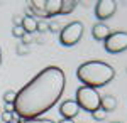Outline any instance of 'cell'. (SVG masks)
I'll list each match as a JSON object with an SVG mask.
<instances>
[{
  "label": "cell",
  "instance_id": "1",
  "mask_svg": "<svg viewBox=\"0 0 127 123\" xmlns=\"http://www.w3.org/2000/svg\"><path fill=\"white\" fill-rule=\"evenodd\" d=\"M66 78L58 66H48L15 93L12 111L20 120H34L49 111L64 91Z\"/></svg>",
  "mask_w": 127,
  "mask_h": 123
},
{
  "label": "cell",
  "instance_id": "2",
  "mask_svg": "<svg viewBox=\"0 0 127 123\" xmlns=\"http://www.w3.org/2000/svg\"><path fill=\"white\" fill-rule=\"evenodd\" d=\"M76 78L83 83V86L98 89L107 86L115 78V69L103 61H87L78 66Z\"/></svg>",
  "mask_w": 127,
  "mask_h": 123
},
{
  "label": "cell",
  "instance_id": "3",
  "mask_svg": "<svg viewBox=\"0 0 127 123\" xmlns=\"http://www.w3.org/2000/svg\"><path fill=\"white\" fill-rule=\"evenodd\" d=\"M100 98L102 96L98 95V89L88 88V86H80L78 89H76L75 101H76L80 110H85L88 113H93V111L100 110Z\"/></svg>",
  "mask_w": 127,
  "mask_h": 123
},
{
  "label": "cell",
  "instance_id": "4",
  "mask_svg": "<svg viewBox=\"0 0 127 123\" xmlns=\"http://www.w3.org/2000/svg\"><path fill=\"white\" fill-rule=\"evenodd\" d=\"M81 37H83V24L80 20L64 25V27L61 29V32H59V42L64 47L76 46L80 41H81Z\"/></svg>",
  "mask_w": 127,
  "mask_h": 123
},
{
  "label": "cell",
  "instance_id": "5",
  "mask_svg": "<svg viewBox=\"0 0 127 123\" xmlns=\"http://www.w3.org/2000/svg\"><path fill=\"white\" fill-rule=\"evenodd\" d=\"M103 47L108 54H119L127 51V32L126 30H115L103 41Z\"/></svg>",
  "mask_w": 127,
  "mask_h": 123
},
{
  "label": "cell",
  "instance_id": "6",
  "mask_svg": "<svg viewBox=\"0 0 127 123\" xmlns=\"http://www.w3.org/2000/svg\"><path fill=\"white\" fill-rule=\"evenodd\" d=\"M117 10V2L114 0H98L95 3V15L98 20H107L110 19Z\"/></svg>",
  "mask_w": 127,
  "mask_h": 123
},
{
  "label": "cell",
  "instance_id": "7",
  "mask_svg": "<svg viewBox=\"0 0 127 123\" xmlns=\"http://www.w3.org/2000/svg\"><path fill=\"white\" fill-rule=\"evenodd\" d=\"M59 113H61L63 118H66V120H73L80 113V108H78V104H76L75 100H66V101H63L61 106H59Z\"/></svg>",
  "mask_w": 127,
  "mask_h": 123
},
{
  "label": "cell",
  "instance_id": "8",
  "mask_svg": "<svg viewBox=\"0 0 127 123\" xmlns=\"http://www.w3.org/2000/svg\"><path fill=\"white\" fill-rule=\"evenodd\" d=\"M110 34H112V30L108 29V25L102 24V22H97V24L92 27V36H93L95 41H105Z\"/></svg>",
  "mask_w": 127,
  "mask_h": 123
},
{
  "label": "cell",
  "instance_id": "9",
  "mask_svg": "<svg viewBox=\"0 0 127 123\" xmlns=\"http://www.w3.org/2000/svg\"><path fill=\"white\" fill-rule=\"evenodd\" d=\"M59 9H61V0H46V3H44V14H46V17L59 15Z\"/></svg>",
  "mask_w": 127,
  "mask_h": 123
},
{
  "label": "cell",
  "instance_id": "10",
  "mask_svg": "<svg viewBox=\"0 0 127 123\" xmlns=\"http://www.w3.org/2000/svg\"><path fill=\"white\" fill-rule=\"evenodd\" d=\"M115 108H117V100H115V96L107 95V96H102V98H100V110H102L103 113L112 111V110H115Z\"/></svg>",
  "mask_w": 127,
  "mask_h": 123
},
{
  "label": "cell",
  "instance_id": "11",
  "mask_svg": "<svg viewBox=\"0 0 127 123\" xmlns=\"http://www.w3.org/2000/svg\"><path fill=\"white\" fill-rule=\"evenodd\" d=\"M20 27L24 29V32L26 34H32V32H36L37 30V20H36V17H24V19L20 20Z\"/></svg>",
  "mask_w": 127,
  "mask_h": 123
},
{
  "label": "cell",
  "instance_id": "12",
  "mask_svg": "<svg viewBox=\"0 0 127 123\" xmlns=\"http://www.w3.org/2000/svg\"><path fill=\"white\" fill-rule=\"evenodd\" d=\"M76 7V2L75 0H61V9H59V15H66L71 14Z\"/></svg>",
  "mask_w": 127,
  "mask_h": 123
},
{
  "label": "cell",
  "instance_id": "13",
  "mask_svg": "<svg viewBox=\"0 0 127 123\" xmlns=\"http://www.w3.org/2000/svg\"><path fill=\"white\" fill-rule=\"evenodd\" d=\"M0 116H2V123H12L15 120H19L12 110H3V113H0Z\"/></svg>",
  "mask_w": 127,
  "mask_h": 123
},
{
  "label": "cell",
  "instance_id": "14",
  "mask_svg": "<svg viewBox=\"0 0 127 123\" xmlns=\"http://www.w3.org/2000/svg\"><path fill=\"white\" fill-rule=\"evenodd\" d=\"M14 100H15V91L9 89V91H5V93H3V101L9 104V106L14 103Z\"/></svg>",
  "mask_w": 127,
  "mask_h": 123
},
{
  "label": "cell",
  "instance_id": "15",
  "mask_svg": "<svg viewBox=\"0 0 127 123\" xmlns=\"http://www.w3.org/2000/svg\"><path fill=\"white\" fill-rule=\"evenodd\" d=\"M17 123H54L48 118H34V120H17Z\"/></svg>",
  "mask_w": 127,
  "mask_h": 123
},
{
  "label": "cell",
  "instance_id": "16",
  "mask_svg": "<svg viewBox=\"0 0 127 123\" xmlns=\"http://www.w3.org/2000/svg\"><path fill=\"white\" fill-rule=\"evenodd\" d=\"M12 36H14V37L22 39L24 36H26V32H24V29L20 27V25H14V29H12Z\"/></svg>",
  "mask_w": 127,
  "mask_h": 123
},
{
  "label": "cell",
  "instance_id": "17",
  "mask_svg": "<svg viewBox=\"0 0 127 123\" xmlns=\"http://www.w3.org/2000/svg\"><path fill=\"white\" fill-rule=\"evenodd\" d=\"M92 116H93V120H98V122H102V120H105L107 113H103L102 110H97V111H93V113H92Z\"/></svg>",
  "mask_w": 127,
  "mask_h": 123
},
{
  "label": "cell",
  "instance_id": "18",
  "mask_svg": "<svg viewBox=\"0 0 127 123\" xmlns=\"http://www.w3.org/2000/svg\"><path fill=\"white\" fill-rule=\"evenodd\" d=\"M48 30H49V24H46L44 20L37 22V30L36 32H48Z\"/></svg>",
  "mask_w": 127,
  "mask_h": 123
},
{
  "label": "cell",
  "instance_id": "19",
  "mask_svg": "<svg viewBox=\"0 0 127 123\" xmlns=\"http://www.w3.org/2000/svg\"><path fill=\"white\" fill-rule=\"evenodd\" d=\"M29 44H31V36L26 34V36L22 37V46H29Z\"/></svg>",
  "mask_w": 127,
  "mask_h": 123
},
{
  "label": "cell",
  "instance_id": "20",
  "mask_svg": "<svg viewBox=\"0 0 127 123\" xmlns=\"http://www.w3.org/2000/svg\"><path fill=\"white\" fill-rule=\"evenodd\" d=\"M17 54H27V47L20 44L19 47H17Z\"/></svg>",
  "mask_w": 127,
  "mask_h": 123
},
{
  "label": "cell",
  "instance_id": "21",
  "mask_svg": "<svg viewBox=\"0 0 127 123\" xmlns=\"http://www.w3.org/2000/svg\"><path fill=\"white\" fill-rule=\"evenodd\" d=\"M49 30H53V32H58V25H56V24H49Z\"/></svg>",
  "mask_w": 127,
  "mask_h": 123
},
{
  "label": "cell",
  "instance_id": "22",
  "mask_svg": "<svg viewBox=\"0 0 127 123\" xmlns=\"http://www.w3.org/2000/svg\"><path fill=\"white\" fill-rule=\"evenodd\" d=\"M58 123H75V122H73V120H66V118H63V120L58 122Z\"/></svg>",
  "mask_w": 127,
  "mask_h": 123
},
{
  "label": "cell",
  "instance_id": "23",
  "mask_svg": "<svg viewBox=\"0 0 127 123\" xmlns=\"http://www.w3.org/2000/svg\"><path fill=\"white\" fill-rule=\"evenodd\" d=\"M0 66H2V49H0Z\"/></svg>",
  "mask_w": 127,
  "mask_h": 123
},
{
  "label": "cell",
  "instance_id": "24",
  "mask_svg": "<svg viewBox=\"0 0 127 123\" xmlns=\"http://www.w3.org/2000/svg\"><path fill=\"white\" fill-rule=\"evenodd\" d=\"M112 123H120V122H112Z\"/></svg>",
  "mask_w": 127,
  "mask_h": 123
}]
</instances>
